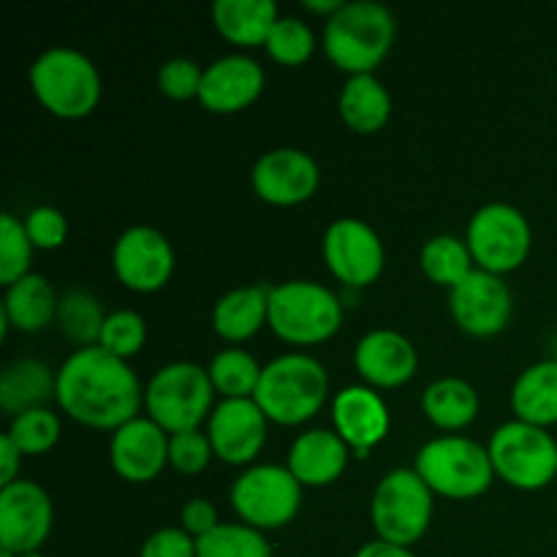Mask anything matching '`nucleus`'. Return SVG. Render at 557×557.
I'll list each match as a JSON object with an SVG mask.
<instances>
[{"mask_svg":"<svg viewBox=\"0 0 557 557\" xmlns=\"http://www.w3.org/2000/svg\"><path fill=\"white\" fill-rule=\"evenodd\" d=\"M54 400L65 417L92 430H120L139 417L145 389L125 359L101 346L76 348L58 370Z\"/></svg>","mask_w":557,"mask_h":557,"instance_id":"obj_1","label":"nucleus"},{"mask_svg":"<svg viewBox=\"0 0 557 557\" xmlns=\"http://www.w3.org/2000/svg\"><path fill=\"white\" fill-rule=\"evenodd\" d=\"M330 395V373L310 354H283L261 370L253 400L270 422L297 428L324 408Z\"/></svg>","mask_w":557,"mask_h":557,"instance_id":"obj_2","label":"nucleus"},{"mask_svg":"<svg viewBox=\"0 0 557 557\" xmlns=\"http://www.w3.org/2000/svg\"><path fill=\"white\" fill-rule=\"evenodd\" d=\"M395 16L384 3H343L324 25V52L348 76L373 74L395 44Z\"/></svg>","mask_w":557,"mask_h":557,"instance_id":"obj_3","label":"nucleus"},{"mask_svg":"<svg viewBox=\"0 0 557 557\" xmlns=\"http://www.w3.org/2000/svg\"><path fill=\"white\" fill-rule=\"evenodd\" d=\"M30 87L49 114L60 120H82L101 101V76L92 60L79 49L52 47L30 65Z\"/></svg>","mask_w":557,"mask_h":557,"instance_id":"obj_4","label":"nucleus"},{"mask_svg":"<svg viewBox=\"0 0 557 557\" xmlns=\"http://www.w3.org/2000/svg\"><path fill=\"white\" fill-rule=\"evenodd\" d=\"M270 330L292 346H319L343 326V302L315 281L270 286Z\"/></svg>","mask_w":557,"mask_h":557,"instance_id":"obj_5","label":"nucleus"},{"mask_svg":"<svg viewBox=\"0 0 557 557\" xmlns=\"http://www.w3.org/2000/svg\"><path fill=\"white\" fill-rule=\"evenodd\" d=\"M145 408L147 417L169 435L199 430V424L215 411V386L201 364H163L145 386Z\"/></svg>","mask_w":557,"mask_h":557,"instance_id":"obj_6","label":"nucleus"},{"mask_svg":"<svg viewBox=\"0 0 557 557\" xmlns=\"http://www.w3.org/2000/svg\"><path fill=\"white\" fill-rule=\"evenodd\" d=\"M413 471L435 495L451 500L479 498L487 493L495 479L487 446L466 435H444L424 444L419 449Z\"/></svg>","mask_w":557,"mask_h":557,"instance_id":"obj_7","label":"nucleus"},{"mask_svg":"<svg viewBox=\"0 0 557 557\" xmlns=\"http://www.w3.org/2000/svg\"><path fill=\"white\" fill-rule=\"evenodd\" d=\"M433 495L413 468L386 473L370 500V520L381 542L411 549V544H417L433 522Z\"/></svg>","mask_w":557,"mask_h":557,"instance_id":"obj_8","label":"nucleus"},{"mask_svg":"<svg viewBox=\"0 0 557 557\" xmlns=\"http://www.w3.org/2000/svg\"><path fill=\"white\" fill-rule=\"evenodd\" d=\"M495 476L522 493H536L553 484L557 476V441L544 428L506 422L487 444Z\"/></svg>","mask_w":557,"mask_h":557,"instance_id":"obj_9","label":"nucleus"},{"mask_svg":"<svg viewBox=\"0 0 557 557\" xmlns=\"http://www.w3.org/2000/svg\"><path fill=\"white\" fill-rule=\"evenodd\" d=\"M466 243L476 270L504 277L506 272L520 270L528 261L533 232L528 218L517 207L490 201V205L479 207L468 221Z\"/></svg>","mask_w":557,"mask_h":557,"instance_id":"obj_10","label":"nucleus"},{"mask_svg":"<svg viewBox=\"0 0 557 557\" xmlns=\"http://www.w3.org/2000/svg\"><path fill=\"white\" fill-rule=\"evenodd\" d=\"M232 509L256 531H277L302 509V484L283 466H253L232 484Z\"/></svg>","mask_w":557,"mask_h":557,"instance_id":"obj_11","label":"nucleus"},{"mask_svg":"<svg viewBox=\"0 0 557 557\" xmlns=\"http://www.w3.org/2000/svg\"><path fill=\"white\" fill-rule=\"evenodd\" d=\"M324 261L343 286L368 288L384 272L386 250L370 223L337 218L324 232Z\"/></svg>","mask_w":557,"mask_h":557,"instance_id":"obj_12","label":"nucleus"},{"mask_svg":"<svg viewBox=\"0 0 557 557\" xmlns=\"http://www.w3.org/2000/svg\"><path fill=\"white\" fill-rule=\"evenodd\" d=\"M52 500L41 484L16 479L0 487V549L16 557L38 553L52 533Z\"/></svg>","mask_w":557,"mask_h":557,"instance_id":"obj_13","label":"nucleus"},{"mask_svg":"<svg viewBox=\"0 0 557 557\" xmlns=\"http://www.w3.org/2000/svg\"><path fill=\"white\" fill-rule=\"evenodd\" d=\"M112 267L131 292H161L174 275V248L158 228L131 226L114 243Z\"/></svg>","mask_w":557,"mask_h":557,"instance_id":"obj_14","label":"nucleus"},{"mask_svg":"<svg viewBox=\"0 0 557 557\" xmlns=\"http://www.w3.org/2000/svg\"><path fill=\"white\" fill-rule=\"evenodd\" d=\"M449 310L455 324L471 337H495L509 326L515 299L504 277L473 270L449 292Z\"/></svg>","mask_w":557,"mask_h":557,"instance_id":"obj_15","label":"nucleus"},{"mask_svg":"<svg viewBox=\"0 0 557 557\" xmlns=\"http://www.w3.org/2000/svg\"><path fill=\"white\" fill-rule=\"evenodd\" d=\"M319 163L297 147H277L264 152L250 172L256 196L267 205L297 207L319 190Z\"/></svg>","mask_w":557,"mask_h":557,"instance_id":"obj_16","label":"nucleus"},{"mask_svg":"<svg viewBox=\"0 0 557 557\" xmlns=\"http://www.w3.org/2000/svg\"><path fill=\"white\" fill-rule=\"evenodd\" d=\"M270 419L253 397L248 400H221L207 419L212 451L226 466H248L267 444Z\"/></svg>","mask_w":557,"mask_h":557,"instance_id":"obj_17","label":"nucleus"},{"mask_svg":"<svg viewBox=\"0 0 557 557\" xmlns=\"http://www.w3.org/2000/svg\"><path fill=\"white\" fill-rule=\"evenodd\" d=\"M332 422L335 433L348 444L354 457L364 460L392 428V413L384 397L368 384L346 386L332 397Z\"/></svg>","mask_w":557,"mask_h":557,"instance_id":"obj_18","label":"nucleus"},{"mask_svg":"<svg viewBox=\"0 0 557 557\" xmlns=\"http://www.w3.org/2000/svg\"><path fill=\"white\" fill-rule=\"evenodd\" d=\"M109 462L114 473L131 484H147L169 466V433L150 417L114 430L109 441Z\"/></svg>","mask_w":557,"mask_h":557,"instance_id":"obj_19","label":"nucleus"},{"mask_svg":"<svg viewBox=\"0 0 557 557\" xmlns=\"http://www.w3.org/2000/svg\"><path fill=\"white\" fill-rule=\"evenodd\" d=\"M354 368L373 389H397L417 375L419 354L403 332L373 330L354 348Z\"/></svg>","mask_w":557,"mask_h":557,"instance_id":"obj_20","label":"nucleus"},{"mask_svg":"<svg viewBox=\"0 0 557 557\" xmlns=\"http://www.w3.org/2000/svg\"><path fill=\"white\" fill-rule=\"evenodd\" d=\"M264 90V69L248 54H226L205 69L199 101L212 114H237Z\"/></svg>","mask_w":557,"mask_h":557,"instance_id":"obj_21","label":"nucleus"},{"mask_svg":"<svg viewBox=\"0 0 557 557\" xmlns=\"http://www.w3.org/2000/svg\"><path fill=\"white\" fill-rule=\"evenodd\" d=\"M346 441L335 430H308L288 449V471L302 487H330L348 466Z\"/></svg>","mask_w":557,"mask_h":557,"instance_id":"obj_22","label":"nucleus"},{"mask_svg":"<svg viewBox=\"0 0 557 557\" xmlns=\"http://www.w3.org/2000/svg\"><path fill=\"white\" fill-rule=\"evenodd\" d=\"M281 20L272 0H215L212 25L234 47H267L272 27Z\"/></svg>","mask_w":557,"mask_h":557,"instance_id":"obj_23","label":"nucleus"},{"mask_svg":"<svg viewBox=\"0 0 557 557\" xmlns=\"http://www.w3.org/2000/svg\"><path fill=\"white\" fill-rule=\"evenodd\" d=\"M60 297L44 275H25L5 288L3 297V335L9 326L20 332H38L58 319Z\"/></svg>","mask_w":557,"mask_h":557,"instance_id":"obj_24","label":"nucleus"},{"mask_svg":"<svg viewBox=\"0 0 557 557\" xmlns=\"http://www.w3.org/2000/svg\"><path fill=\"white\" fill-rule=\"evenodd\" d=\"M511 411L533 428L557 424V359H542L522 370L511 386Z\"/></svg>","mask_w":557,"mask_h":557,"instance_id":"obj_25","label":"nucleus"},{"mask_svg":"<svg viewBox=\"0 0 557 557\" xmlns=\"http://www.w3.org/2000/svg\"><path fill=\"white\" fill-rule=\"evenodd\" d=\"M270 315V286H239L223 294L212 308V330L228 343L253 337Z\"/></svg>","mask_w":557,"mask_h":557,"instance_id":"obj_26","label":"nucleus"},{"mask_svg":"<svg viewBox=\"0 0 557 557\" xmlns=\"http://www.w3.org/2000/svg\"><path fill=\"white\" fill-rule=\"evenodd\" d=\"M343 123L357 134H375L392 117V96L375 74L348 76L337 98Z\"/></svg>","mask_w":557,"mask_h":557,"instance_id":"obj_27","label":"nucleus"},{"mask_svg":"<svg viewBox=\"0 0 557 557\" xmlns=\"http://www.w3.org/2000/svg\"><path fill=\"white\" fill-rule=\"evenodd\" d=\"M54 389H58V373H52L38 359H16L0 375V408L11 417H20L33 408H47Z\"/></svg>","mask_w":557,"mask_h":557,"instance_id":"obj_28","label":"nucleus"},{"mask_svg":"<svg viewBox=\"0 0 557 557\" xmlns=\"http://www.w3.org/2000/svg\"><path fill=\"white\" fill-rule=\"evenodd\" d=\"M422 411L430 424L446 430V433H457L476 422L479 392L468 381L455 379V375L438 379L424 389Z\"/></svg>","mask_w":557,"mask_h":557,"instance_id":"obj_29","label":"nucleus"},{"mask_svg":"<svg viewBox=\"0 0 557 557\" xmlns=\"http://www.w3.org/2000/svg\"><path fill=\"white\" fill-rule=\"evenodd\" d=\"M419 264L430 281L446 286L449 292L476 270L466 239H457L451 234H438V237L428 239L419 253Z\"/></svg>","mask_w":557,"mask_h":557,"instance_id":"obj_30","label":"nucleus"},{"mask_svg":"<svg viewBox=\"0 0 557 557\" xmlns=\"http://www.w3.org/2000/svg\"><path fill=\"white\" fill-rule=\"evenodd\" d=\"M58 326L71 343H76L79 348L98 346V337H101L103 313L101 302L92 297L90 292H82V288H69V292L60 297L58 302Z\"/></svg>","mask_w":557,"mask_h":557,"instance_id":"obj_31","label":"nucleus"},{"mask_svg":"<svg viewBox=\"0 0 557 557\" xmlns=\"http://www.w3.org/2000/svg\"><path fill=\"white\" fill-rule=\"evenodd\" d=\"M261 364L243 348H226L215 354L207 368L212 386L223 400H248L256 395L261 381Z\"/></svg>","mask_w":557,"mask_h":557,"instance_id":"obj_32","label":"nucleus"},{"mask_svg":"<svg viewBox=\"0 0 557 557\" xmlns=\"http://www.w3.org/2000/svg\"><path fill=\"white\" fill-rule=\"evenodd\" d=\"M196 557H272L264 533L245 522H221L196 542Z\"/></svg>","mask_w":557,"mask_h":557,"instance_id":"obj_33","label":"nucleus"},{"mask_svg":"<svg viewBox=\"0 0 557 557\" xmlns=\"http://www.w3.org/2000/svg\"><path fill=\"white\" fill-rule=\"evenodd\" d=\"M33 243L27 237L25 221L11 212L0 215V283L5 288L14 286L25 275H30Z\"/></svg>","mask_w":557,"mask_h":557,"instance_id":"obj_34","label":"nucleus"},{"mask_svg":"<svg viewBox=\"0 0 557 557\" xmlns=\"http://www.w3.org/2000/svg\"><path fill=\"white\" fill-rule=\"evenodd\" d=\"M60 430H63V424H60L58 413H52L49 408H33V411L11 419V428L5 433H9V438L14 441L22 455L33 457L47 455L60 441Z\"/></svg>","mask_w":557,"mask_h":557,"instance_id":"obj_35","label":"nucleus"},{"mask_svg":"<svg viewBox=\"0 0 557 557\" xmlns=\"http://www.w3.org/2000/svg\"><path fill=\"white\" fill-rule=\"evenodd\" d=\"M313 30L297 16H281L267 38V52L281 65H302L313 54Z\"/></svg>","mask_w":557,"mask_h":557,"instance_id":"obj_36","label":"nucleus"},{"mask_svg":"<svg viewBox=\"0 0 557 557\" xmlns=\"http://www.w3.org/2000/svg\"><path fill=\"white\" fill-rule=\"evenodd\" d=\"M147 343V324L136 310H114L103 321L98 346L117 359H131Z\"/></svg>","mask_w":557,"mask_h":557,"instance_id":"obj_37","label":"nucleus"},{"mask_svg":"<svg viewBox=\"0 0 557 557\" xmlns=\"http://www.w3.org/2000/svg\"><path fill=\"white\" fill-rule=\"evenodd\" d=\"M215 457L210 444V435L199 430H185V433L169 435V466L185 476H196L210 466Z\"/></svg>","mask_w":557,"mask_h":557,"instance_id":"obj_38","label":"nucleus"},{"mask_svg":"<svg viewBox=\"0 0 557 557\" xmlns=\"http://www.w3.org/2000/svg\"><path fill=\"white\" fill-rule=\"evenodd\" d=\"M201 76H205V69H199L190 58H172L158 71V87L172 101H188V98H199Z\"/></svg>","mask_w":557,"mask_h":557,"instance_id":"obj_39","label":"nucleus"},{"mask_svg":"<svg viewBox=\"0 0 557 557\" xmlns=\"http://www.w3.org/2000/svg\"><path fill=\"white\" fill-rule=\"evenodd\" d=\"M25 228L33 248L41 250H58L69 237V221H65L58 207H36V210H30L25 218Z\"/></svg>","mask_w":557,"mask_h":557,"instance_id":"obj_40","label":"nucleus"},{"mask_svg":"<svg viewBox=\"0 0 557 557\" xmlns=\"http://www.w3.org/2000/svg\"><path fill=\"white\" fill-rule=\"evenodd\" d=\"M139 557H196V539L183 528H161L141 544Z\"/></svg>","mask_w":557,"mask_h":557,"instance_id":"obj_41","label":"nucleus"},{"mask_svg":"<svg viewBox=\"0 0 557 557\" xmlns=\"http://www.w3.org/2000/svg\"><path fill=\"white\" fill-rule=\"evenodd\" d=\"M218 525H221L218 522V509L207 498H190L183 506V531H188L196 542L215 531Z\"/></svg>","mask_w":557,"mask_h":557,"instance_id":"obj_42","label":"nucleus"},{"mask_svg":"<svg viewBox=\"0 0 557 557\" xmlns=\"http://www.w3.org/2000/svg\"><path fill=\"white\" fill-rule=\"evenodd\" d=\"M20 466H22V451L16 449L14 441L9 438V433L0 435V487H9L20 479Z\"/></svg>","mask_w":557,"mask_h":557,"instance_id":"obj_43","label":"nucleus"},{"mask_svg":"<svg viewBox=\"0 0 557 557\" xmlns=\"http://www.w3.org/2000/svg\"><path fill=\"white\" fill-rule=\"evenodd\" d=\"M354 557H417L408 547H397V544L381 542V539H373V542L362 544L359 553Z\"/></svg>","mask_w":557,"mask_h":557,"instance_id":"obj_44","label":"nucleus"},{"mask_svg":"<svg viewBox=\"0 0 557 557\" xmlns=\"http://www.w3.org/2000/svg\"><path fill=\"white\" fill-rule=\"evenodd\" d=\"M302 5L308 11H313V14H326V20H330V16H335L337 11L343 9L341 0H305Z\"/></svg>","mask_w":557,"mask_h":557,"instance_id":"obj_45","label":"nucleus"},{"mask_svg":"<svg viewBox=\"0 0 557 557\" xmlns=\"http://www.w3.org/2000/svg\"><path fill=\"white\" fill-rule=\"evenodd\" d=\"M20 557H47V555H41V553H33V555H20Z\"/></svg>","mask_w":557,"mask_h":557,"instance_id":"obj_46","label":"nucleus"}]
</instances>
